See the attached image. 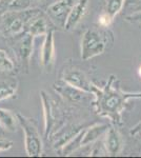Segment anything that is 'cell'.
<instances>
[{
  "label": "cell",
  "instance_id": "1",
  "mask_svg": "<svg viewBox=\"0 0 141 158\" xmlns=\"http://www.w3.org/2000/svg\"><path fill=\"white\" fill-rule=\"evenodd\" d=\"M113 76L110 82L104 89H98L93 85L92 94L96 97L97 113L100 115L110 117L113 120L120 122L121 120V112L123 110V103L130 98H141V93H123L118 89L112 86Z\"/></svg>",
  "mask_w": 141,
  "mask_h": 158
},
{
  "label": "cell",
  "instance_id": "2",
  "mask_svg": "<svg viewBox=\"0 0 141 158\" xmlns=\"http://www.w3.org/2000/svg\"><path fill=\"white\" fill-rule=\"evenodd\" d=\"M113 42V33L107 27H89L81 38V58L88 61L103 54L109 44Z\"/></svg>",
  "mask_w": 141,
  "mask_h": 158
},
{
  "label": "cell",
  "instance_id": "3",
  "mask_svg": "<svg viewBox=\"0 0 141 158\" xmlns=\"http://www.w3.org/2000/svg\"><path fill=\"white\" fill-rule=\"evenodd\" d=\"M41 10L30 7L27 10H6L2 13V27L6 36L15 37L27 33V27L30 20Z\"/></svg>",
  "mask_w": 141,
  "mask_h": 158
},
{
  "label": "cell",
  "instance_id": "4",
  "mask_svg": "<svg viewBox=\"0 0 141 158\" xmlns=\"http://www.w3.org/2000/svg\"><path fill=\"white\" fill-rule=\"evenodd\" d=\"M18 122L24 133V148L27 156L38 157L42 154L43 142L40 133L33 119L17 113Z\"/></svg>",
  "mask_w": 141,
  "mask_h": 158
},
{
  "label": "cell",
  "instance_id": "5",
  "mask_svg": "<svg viewBox=\"0 0 141 158\" xmlns=\"http://www.w3.org/2000/svg\"><path fill=\"white\" fill-rule=\"evenodd\" d=\"M76 1L77 0H58L51 4L47 10V15L51 22L57 27L64 29L68 16Z\"/></svg>",
  "mask_w": 141,
  "mask_h": 158
},
{
  "label": "cell",
  "instance_id": "6",
  "mask_svg": "<svg viewBox=\"0 0 141 158\" xmlns=\"http://www.w3.org/2000/svg\"><path fill=\"white\" fill-rule=\"evenodd\" d=\"M34 38L35 37L33 35L29 34V33H23L21 35L13 37V39L15 40V42L13 44H14V50L18 60L27 69L29 68L31 57H32L33 54Z\"/></svg>",
  "mask_w": 141,
  "mask_h": 158
},
{
  "label": "cell",
  "instance_id": "7",
  "mask_svg": "<svg viewBox=\"0 0 141 158\" xmlns=\"http://www.w3.org/2000/svg\"><path fill=\"white\" fill-rule=\"evenodd\" d=\"M63 80L68 85L76 86L86 93H92L93 90V83L88 78L85 73L80 71L79 69H66L63 72Z\"/></svg>",
  "mask_w": 141,
  "mask_h": 158
},
{
  "label": "cell",
  "instance_id": "8",
  "mask_svg": "<svg viewBox=\"0 0 141 158\" xmlns=\"http://www.w3.org/2000/svg\"><path fill=\"white\" fill-rule=\"evenodd\" d=\"M55 42H54V30L51 29L44 35V40L41 47V64L47 72L53 70L55 63Z\"/></svg>",
  "mask_w": 141,
  "mask_h": 158
},
{
  "label": "cell",
  "instance_id": "9",
  "mask_svg": "<svg viewBox=\"0 0 141 158\" xmlns=\"http://www.w3.org/2000/svg\"><path fill=\"white\" fill-rule=\"evenodd\" d=\"M50 22L47 13L39 11L37 14L30 20L27 27V33L33 35L34 37L37 36H44L50 31Z\"/></svg>",
  "mask_w": 141,
  "mask_h": 158
},
{
  "label": "cell",
  "instance_id": "10",
  "mask_svg": "<svg viewBox=\"0 0 141 158\" xmlns=\"http://www.w3.org/2000/svg\"><path fill=\"white\" fill-rule=\"evenodd\" d=\"M54 90H55L60 96L66 100L71 101V102H78V101L82 100L85 97V94H89L80 89L68 85V82L63 81H59V82L54 85Z\"/></svg>",
  "mask_w": 141,
  "mask_h": 158
},
{
  "label": "cell",
  "instance_id": "11",
  "mask_svg": "<svg viewBox=\"0 0 141 158\" xmlns=\"http://www.w3.org/2000/svg\"><path fill=\"white\" fill-rule=\"evenodd\" d=\"M89 0H77L74 6L72 7L70 14L66 19L64 30L65 31H73L77 27V24L81 21L84 14L86 13L88 9Z\"/></svg>",
  "mask_w": 141,
  "mask_h": 158
},
{
  "label": "cell",
  "instance_id": "12",
  "mask_svg": "<svg viewBox=\"0 0 141 158\" xmlns=\"http://www.w3.org/2000/svg\"><path fill=\"white\" fill-rule=\"evenodd\" d=\"M122 148V139L119 132L115 128H109L106 132V140H104V149L110 155H116L120 152Z\"/></svg>",
  "mask_w": 141,
  "mask_h": 158
},
{
  "label": "cell",
  "instance_id": "13",
  "mask_svg": "<svg viewBox=\"0 0 141 158\" xmlns=\"http://www.w3.org/2000/svg\"><path fill=\"white\" fill-rule=\"evenodd\" d=\"M41 100L43 103V110H44V134L45 136H48L51 131L53 130V127L55 126L56 122V115L54 113L53 102L51 101L50 97L44 91H41Z\"/></svg>",
  "mask_w": 141,
  "mask_h": 158
},
{
  "label": "cell",
  "instance_id": "14",
  "mask_svg": "<svg viewBox=\"0 0 141 158\" xmlns=\"http://www.w3.org/2000/svg\"><path fill=\"white\" fill-rule=\"evenodd\" d=\"M107 129H109L107 124L97 123L89 127V129L84 130V134L82 138V147H85L89 143L95 142L100 136H102V135L106 133Z\"/></svg>",
  "mask_w": 141,
  "mask_h": 158
},
{
  "label": "cell",
  "instance_id": "15",
  "mask_svg": "<svg viewBox=\"0 0 141 158\" xmlns=\"http://www.w3.org/2000/svg\"><path fill=\"white\" fill-rule=\"evenodd\" d=\"M17 123H19L17 115L13 114L10 110L0 108V128L7 132H15Z\"/></svg>",
  "mask_w": 141,
  "mask_h": 158
},
{
  "label": "cell",
  "instance_id": "16",
  "mask_svg": "<svg viewBox=\"0 0 141 158\" xmlns=\"http://www.w3.org/2000/svg\"><path fill=\"white\" fill-rule=\"evenodd\" d=\"M18 88L17 79L9 77L6 79H0V100H4L16 94Z\"/></svg>",
  "mask_w": 141,
  "mask_h": 158
},
{
  "label": "cell",
  "instance_id": "17",
  "mask_svg": "<svg viewBox=\"0 0 141 158\" xmlns=\"http://www.w3.org/2000/svg\"><path fill=\"white\" fill-rule=\"evenodd\" d=\"M83 134H84V130L79 131L76 135H74L72 138L68 140L66 143H64L62 146L61 152L63 155H68L75 153L77 150H79L80 148H82V138H83Z\"/></svg>",
  "mask_w": 141,
  "mask_h": 158
},
{
  "label": "cell",
  "instance_id": "18",
  "mask_svg": "<svg viewBox=\"0 0 141 158\" xmlns=\"http://www.w3.org/2000/svg\"><path fill=\"white\" fill-rule=\"evenodd\" d=\"M15 70V63L4 50L0 49V73H12Z\"/></svg>",
  "mask_w": 141,
  "mask_h": 158
},
{
  "label": "cell",
  "instance_id": "19",
  "mask_svg": "<svg viewBox=\"0 0 141 158\" xmlns=\"http://www.w3.org/2000/svg\"><path fill=\"white\" fill-rule=\"evenodd\" d=\"M123 6H124V0H109L106 3V12L110 16H112L114 18L118 13L122 11Z\"/></svg>",
  "mask_w": 141,
  "mask_h": 158
},
{
  "label": "cell",
  "instance_id": "20",
  "mask_svg": "<svg viewBox=\"0 0 141 158\" xmlns=\"http://www.w3.org/2000/svg\"><path fill=\"white\" fill-rule=\"evenodd\" d=\"M113 17L110 16L106 12H103L101 15L98 17V23L100 27H109L111 25L112 21H113Z\"/></svg>",
  "mask_w": 141,
  "mask_h": 158
},
{
  "label": "cell",
  "instance_id": "21",
  "mask_svg": "<svg viewBox=\"0 0 141 158\" xmlns=\"http://www.w3.org/2000/svg\"><path fill=\"white\" fill-rule=\"evenodd\" d=\"M125 20L126 21L131 22V23H139L141 24V11L132 13V14L127 15L125 17Z\"/></svg>",
  "mask_w": 141,
  "mask_h": 158
},
{
  "label": "cell",
  "instance_id": "22",
  "mask_svg": "<svg viewBox=\"0 0 141 158\" xmlns=\"http://www.w3.org/2000/svg\"><path fill=\"white\" fill-rule=\"evenodd\" d=\"M12 147H13V141L0 137V152L7 151V150H10Z\"/></svg>",
  "mask_w": 141,
  "mask_h": 158
},
{
  "label": "cell",
  "instance_id": "23",
  "mask_svg": "<svg viewBox=\"0 0 141 158\" xmlns=\"http://www.w3.org/2000/svg\"><path fill=\"white\" fill-rule=\"evenodd\" d=\"M141 6V0H124V6L123 9H132L135 6Z\"/></svg>",
  "mask_w": 141,
  "mask_h": 158
},
{
  "label": "cell",
  "instance_id": "24",
  "mask_svg": "<svg viewBox=\"0 0 141 158\" xmlns=\"http://www.w3.org/2000/svg\"><path fill=\"white\" fill-rule=\"evenodd\" d=\"M14 0H0V11L1 13H4L9 9V6L12 4Z\"/></svg>",
  "mask_w": 141,
  "mask_h": 158
},
{
  "label": "cell",
  "instance_id": "25",
  "mask_svg": "<svg viewBox=\"0 0 141 158\" xmlns=\"http://www.w3.org/2000/svg\"><path fill=\"white\" fill-rule=\"evenodd\" d=\"M139 76H140V77H141V67L139 68Z\"/></svg>",
  "mask_w": 141,
  "mask_h": 158
},
{
  "label": "cell",
  "instance_id": "26",
  "mask_svg": "<svg viewBox=\"0 0 141 158\" xmlns=\"http://www.w3.org/2000/svg\"><path fill=\"white\" fill-rule=\"evenodd\" d=\"M0 130H1V128H0Z\"/></svg>",
  "mask_w": 141,
  "mask_h": 158
}]
</instances>
